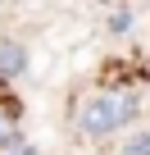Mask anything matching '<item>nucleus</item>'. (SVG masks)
Listing matches in <instances>:
<instances>
[{
  "instance_id": "7ed1b4c3",
  "label": "nucleus",
  "mask_w": 150,
  "mask_h": 155,
  "mask_svg": "<svg viewBox=\"0 0 150 155\" xmlns=\"http://www.w3.org/2000/svg\"><path fill=\"white\" fill-rule=\"evenodd\" d=\"M14 141H18V119L0 110V150H5V146H14Z\"/></svg>"
},
{
  "instance_id": "f03ea898",
  "label": "nucleus",
  "mask_w": 150,
  "mask_h": 155,
  "mask_svg": "<svg viewBox=\"0 0 150 155\" xmlns=\"http://www.w3.org/2000/svg\"><path fill=\"white\" fill-rule=\"evenodd\" d=\"M27 68V46L23 41H0V78H18Z\"/></svg>"
},
{
  "instance_id": "f257e3e1",
  "label": "nucleus",
  "mask_w": 150,
  "mask_h": 155,
  "mask_svg": "<svg viewBox=\"0 0 150 155\" xmlns=\"http://www.w3.org/2000/svg\"><path fill=\"white\" fill-rule=\"evenodd\" d=\"M136 96H123V91H100V96H87L78 105V114H73V123H78V132L87 137H114L123 132L132 119H136Z\"/></svg>"
},
{
  "instance_id": "423d86ee",
  "label": "nucleus",
  "mask_w": 150,
  "mask_h": 155,
  "mask_svg": "<svg viewBox=\"0 0 150 155\" xmlns=\"http://www.w3.org/2000/svg\"><path fill=\"white\" fill-rule=\"evenodd\" d=\"M0 155H37V150H32V146H27V141H23V137H18V141H14V146H5V150H0Z\"/></svg>"
},
{
  "instance_id": "20e7f679",
  "label": "nucleus",
  "mask_w": 150,
  "mask_h": 155,
  "mask_svg": "<svg viewBox=\"0 0 150 155\" xmlns=\"http://www.w3.org/2000/svg\"><path fill=\"white\" fill-rule=\"evenodd\" d=\"M127 28H132V9H109V32L123 37Z\"/></svg>"
},
{
  "instance_id": "39448f33",
  "label": "nucleus",
  "mask_w": 150,
  "mask_h": 155,
  "mask_svg": "<svg viewBox=\"0 0 150 155\" xmlns=\"http://www.w3.org/2000/svg\"><path fill=\"white\" fill-rule=\"evenodd\" d=\"M123 155H150V137H145V132H132L127 146H123Z\"/></svg>"
}]
</instances>
